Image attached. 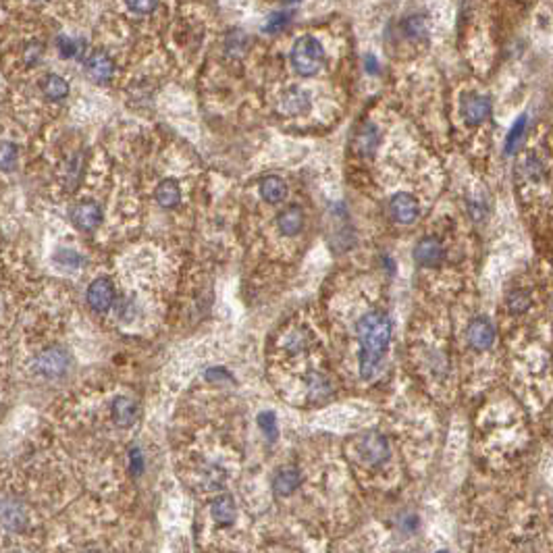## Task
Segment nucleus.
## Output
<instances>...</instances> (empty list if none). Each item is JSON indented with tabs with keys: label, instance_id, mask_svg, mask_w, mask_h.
<instances>
[{
	"label": "nucleus",
	"instance_id": "obj_2",
	"mask_svg": "<svg viewBox=\"0 0 553 553\" xmlns=\"http://www.w3.org/2000/svg\"><path fill=\"white\" fill-rule=\"evenodd\" d=\"M289 61L293 65V71L302 77H313L323 69L325 65V49L318 38L314 36H302L295 40Z\"/></svg>",
	"mask_w": 553,
	"mask_h": 553
},
{
	"label": "nucleus",
	"instance_id": "obj_16",
	"mask_svg": "<svg viewBox=\"0 0 553 553\" xmlns=\"http://www.w3.org/2000/svg\"><path fill=\"white\" fill-rule=\"evenodd\" d=\"M210 514L215 518V522L220 524V527H231L235 522V516H238V505H235V499L233 495L229 493H223L215 497V502L210 505Z\"/></svg>",
	"mask_w": 553,
	"mask_h": 553
},
{
	"label": "nucleus",
	"instance_id": "obj_5",
	"mask_svg": "<svg viewBox=\"0 0 553 553\" xmlns=\"http://www.w3.org/2000/svg\"><path fill=\"white\" fill-rule=\"evenodd\" d=\"M71 217V223L79 229V231H86V233H92L96 231L102 223V208L98 206L96 202L92 200H83V202H77L69 213Z\"/></svg>",
	"mask_w": 553,
	"mask_h": 553
},
{
	"label": "nucleus",
	"instance_id": "obj_29",
	"mask_svg": "<svg viewBox=\"0 0 553 553\" xmlns=\"http://www.w3.org/2000/svg\"><path fill=\"white\" fill-rule=\"evenodd\" d=\"M308 393H310V397H327L329 393H331V385H329V381L323 377V375H318V372H314L308 377Z\"/></svg>",
	"mask_w": 553,
	"mask_h": 553
},
{
	"label": "nucleus",
	"instance_id": "obj_7",
	"mask_svg": "<svg viewBox=\"0 0 553 553\" xmlns=\"http://www.w3.org/2000/svg\"><path fill=\"white\" fill-rule=\"evenodd\" d=\"M389 215L400 225H412L420 215V206L412 193L400 192L389 200Z\"/></svg>",
	"mask_w": 553,
	"mask_h": 553
},
{
	"label": "nucleus",
	"instance_id": "obj_32",
	"mask_svg": "<svg viewBox=\"0 0 553 553\" xmlns=\"http://www.w3.org/2000/svg\"><path fill=\"white\" fill-rule=\"evenodd\" d=\"M56 49H59V54L63 59H73L79 52V42L69 38V36H59L56 38Z\"/></svg>",
	"mask_w": 553,
	"mask_h": 553
},
{
	"label": "nucleus",
	"instance_id": "obj_35",
	"mask_svg": "<svg viewBox=\"0 0 553 553\" xmlns=\"http://www.w3.org/2000/svg\"><path fill=\"white\" fill-rule=\"evenodd\" d=\"M42 54H44L42 44H40V42H31V44H27L24 50L25 63H27V65H36V63L42 59Z\"/></svg>",
	"mask_w": 553,
	"mask_h": 553
},
{
	"label": "nucleus",
	"instance_id": "obj_20",
	"mask_svg": "<svg viewBox=\"0 0 553 553\" xmlns=\"http://www.w3.org/2000/svg\"><path fill=\"white\" fill-rule=\"evenodd\" d=\"M154 198L163 208H175L181 200V188L175 179H165L156 186Z\"/></svg>",
	"mask_w": 553,
	"mask_h": 553
},
{
	"label": "nucleus",
	"instance_id": "obj_23",
	"mask_svg": "<svg viewBox=\"0 0 553 553\" xmlns=\"http://www.w3.org/2000/svg\"><path fill=\"white\" fill-rule=\"evenodd\" d=\"M527 115H522L520 119L514 123V127L509 129V133H507V138H505V154H514L516 150H518V146L522 142V138H524V131H527Z\"/></svg>",
	"mask_w": 553,
	"mask_h": 553
},
{
	"label": "nucleus",
	"instance_id": "obj_38",
	"mask_svg": "<svg viewBox=\"0 0 553 553\" xmlns=\"http://www.w3.org/2000/svg\"><path fill=\"white\" fill-rule=\"evenodd\" d=\"M206 379L208 381H233V377L225 368H208L206 370Z\"/></svg>",
	"mask_w": 553,
	"mask_h": 553
},
{
	"label": "nucleus",
	"instance_id": "obj_19",
	"mask_svg": "<svg viewBox=\"0 0 553 553\" xmlns=\"http://www.w3.org/2000/svg\"><path fill=\"white\" fill-rule=\"evenodd\" d=\"M260 196L268 204H279L288 198V183L279 175H268L260 183Z\"/></svg>",
	"mask_w": 553,
	"mask_h": 553
},
{
	"label": "nucleus",
	"instance_id": "obj_34",
	"mask_svg": "<svg viewBox=\"0 0 553 553\" xmlns=\"http://www.w3.org/2000/svg\"><path fill=\"white\" fill-rule=\"evenodd\" d=\"M418 524H420V520H418L416 514H402L397 518V529L402 530V532H406V534H412L414 530L418 529Z\"/></svg>",
	"mask_w": 553,
	"mask_h": 553
},
{
	"label": "nucleus",
	"instance_id": "obj_14",
	"mask_svg": "<svg viewBox=\"0 0 553 553\" xmlns=\"http://www.w3.org/2000/svg\"><path fill=\"white\" fill-rule=\"evenodd\" d=\"M113 420H115V425L121 427V429H129V427H133L136 425V420H138V416H140V408H138V404L131 400V397H127V395H119L115 402H113Z\"/></svg>",
	"mask_w": 553,
	"mask_h": 553
},
{
	"label": "nucleus",
	"instance_id": "obj_22",
	"mask_svg": "<svg viewBox=\"0 0 553 553\" xmlns=\"http://www.w3.org/2000/svg\"><path fill=\"white\" fill-rule=\"evenodd\" d=\"M402 31L410 40H420L427 36V19L422 15H410L402 21Z\"/></svg>",
	"mask_w": 553,
	"mask_h": 553
},
{
	"label": "nucleus",
	"instance_id": "obj_3",
	"mask_svg": "<svg viewBox=\"0 0 553 553\" xmlns=\"http://www.w3.org/2000/svg\"><path fill=\"white\" fill-rule=\"evenodd\" d=\"M358 454L364 464L379 468L391 457V445L387 437L379 431H368L358 437Z\"/></svg>",
	"mask_w": 553,
	"mask_h": 553
},
{
	"label": "nucleus",
	"instance_id": "obj_41",
	"mask_svg": "<svg viewBox=\"0 0 553 553\" xmlns=\"http://www.w3.org/2000/svg\"><path fill=\"white\" fill-rule=\"evenodd\" d=\"M435 553H450L447 549H439V552H435Z\"/></svg>",
	"mask_w": 553,
	"mask_h": 553
},
{
	"label": "nucleus",
	"instance_id": "obj_24",
	"mask_svg": "<svg viewBox=\"0 0 553 553\" xmlns=\"http://www.w3.org/2000/svg\"><path fill=\"white\" fill-rule=\"evenodd\" d=\"M507 310L512 314H522L530 308V293L527 289H514L507 293Z\"/></svg>",
	"mask_w": 553,
	"mask_h": 553
},
{
	"label": "nucleus",
	"instance_id": "obj_39",
	"mask_svg": "<svg viewBox=\"0 0 553 553\" xmlns=\"http://www.w3.org/2000/svg\"><path fill=\"white\" fill-rule=\"evenodd\" d=\"M366 71L368 73L379 71V67H377V59H375L372 54H368V56H366Z\"/></svg>",
	"mask_w": 553,
	"mask_h": 553
},
{
	"label": "nucleus",
	"instance_id": "obj_40",
	"mask_svg": "<svg viewBox=\"0 0 553 553\" xmlns=\"http://www.w3.org/2000/svg\"><path fill=\"white\" fill-rule=\"evenodd\" d=\"M83 553H100V552H96V549H88V552H83Z\"/></svg>",
	"mask_w": 553,
	"mask_h": 553
},
{
	"label": "nucleus",
	"instance_id": "obj_37",
	"mask_svg": "<svg viewBox=\"0 0 553 553\" xmlns=\"http://www.w3.org/2000/svg\"><path fill=\"white\" fill-rule=\"evenodd\" d=\"M524 171L529 173V177L530 179H534V177H539L541 173H543V165H541V161L534 156V154H530V156H527V161H524Z\"/></svg>",
	"mask_w": 553,
	"mask_h": 553
},
{
	"label": "nucleus",
	"instance_id": "obj_31",
	"mask_svg": "<svg viewBox=\"0 0 553 553\" xmlns=\"http://www.w3.org/2000/svg\"><path fill=\"white\" fill-rule=\"evenodd\" d=\"M0 163H2V171L9 173L11 168L15 167L17 163V146L13 142H4L2 150H0Z\"/></svg>",
	"mask_w": 553,
	"mask_h": 553
},
{
	"label": "nucleus",
	"instance_id": "obj_13",
	"mask_svg": "<svg viewBox=\"0 0 553 553\" xmlns=\"http://www.w3.org/2000/svg\"><path fill=\"white\" fill-rule=\"evenodd\" d=\"M86 71L96 83H106L115 75V63H113V59L106 52L98 50L86 61Z\"/></svg>",
	"mask_w": 553,
	"mask_h": 553
},
{
	"label": "nucleus",
	"instance_id": "obj_4",
	"mask_svg": "<svg viewBox=\"0 0 553 553\" xmlns=\"http://www.w3.org/2000/svg\"><path fill=\"white\" fill-rule=\"evenodd\" d=\"M71 364V356L65 347H49L44 352H40L36 358H34V370L44 377V379H59L67 372Z\"/></svg>",
	"mask_w": 553,
	"mask_h": 553
},
{
	"label": "nucleus",
	"instance_id": "obj_11",
	"mask_svg": "<svg viewBox=\"0 0 553 553\" xmlns=\"http://www.w3.org/2000/svg\"><path fill=\"white\" fill-rule=\"evenodd\" d=\"M313 102H310V94L304 90V88H288L283 94H281V100H279V108L289 115V117H298V115H306L310 111Z\"/></svg>",
	"mask_w": 553,
	"mask_h": 553
},
{
	"label": "nucleus",
	"instance_id": "obj_12",
	"mask_svg": "<svg viewBox=\"0 0 553 553\" xmlns=\"http://www.w3.org/2000/svg\"><path fill=\"white\" fill-rule=\"evenodd\" d=\"M2 524L11 532H21L27 527V512H25V505L19 499L6 497L2 502Z\"/></svg>",
	"mask_w": 553,
	"mask_h": 553
},
{
	"label": "nucleus",
	"instance_id": "obj_10",
	"mask_svg": "<svg viewBox=\"0 0 553 553\" xmlns=\"http://www.w3.org/2000/svg\"><path fill=\"white\" fill-rule=\"evenodd\" d=\"M491 100L482 94H470L462 100V117L466 121V125L477 127L482 125L491 115Z\"/></svg>",
	"mask_w": 553,
	"mask_h": 553
},
{
	"label": "nucleus",
	"instance_id": "obj_30",
	"mask_svg": "<svg viewBox=\"0 0 553 553\" xmlns=\"http://www.w3.org/2000/svg\"><path fill=\"white\" fill-rule=\"evenodd\" d=\"M81 177V156H73L71 161L67 163V175H65V188L67 190H75L77 181Z\"/></svg>",
	"mask_w": 553,
	"mask_h": 553
},
{
	"label": "nucleus",
	"instance_id": "obj_8",
	"mask_svg": "<svg viewBox=\"0 0 553 553\" xmlns=\"http://www.w3.org/2000/svg\"><path fill=\"white\" fill-rule=\"evenodd\" d=\"M466 335H468V343L477 352H484L495 343V327L487 316H477V318L470 320Z\"/></svg>",
	"mask_w": 553,
	"mask_h": 553
},
{
	"label": "nucleus",
	"instance_id": "obj_18",
	"mask_svg": "<svg viewBox=\"0 0 553 553\" xmlns=\"http://www.w3.org/2000/svg\"><path fill=\"white\" fill-rule=\"evenodd\" d=\"M352 146L362 156H370L375 152V148L379 146V129L370 123H364L360 131H356Z\"/></svg>",
	"mask_w": 553,
	"mask_h": 553
},
{
	"label": "nucleus",
	"instance_id": "obj_36",
	"mask_svg": "<svg viewBox=\"0 0 553 553\" xmlns=\"http://www.w3.org/2000/svg\"><path fill=\"white\" fill-rule=\"evenodd\" d=\"M125 6H127L129 11H133L136 15H150L158 4H156V2H148V0H146V2H138V0H133V2H127Z\"/></svg>",
	"mask_w": 553,
	"mask_h": 553
},
{
	"label": "nucleus",
	"instance_id": "obj_17",
	"mask_svg": "<svg viewBox=\"0 0 553 553\" xmlns=\"http://www.w3.org/2000/svg\"><path fill=\"white\" fill-rule=\"evenodd\" d=\"M277 227L285 238L298 235L304 229V210L300 206H288L277 218Z\"/></svg>",
	"mask_w": 553,
	"mask_h": 553
},
{
	"label": "nucleus",
	"instance_id": "obj_6",
	"mask_svg": "<svg viewBox=\"0 0 553 553\" xmlns=\"http://www.w3.org/2000/svg\"><path fill=\"white\" fill-rule=\"evenodd\" d=\"M86 298H88V304H90V308H92L94 313H106V310H111V306H113V302H115V285H113V281L106 279V277H98V279H94V281L90 283V288H88Z\"/></svg>",
	"mask_w": 553,
	"mask_h": 553
},
{
	"label": "nucleus",
	"instance_id": "obj_27",
	"mask_svg": "<svg viewBox=\"0 0 553 553\" xmlns=\"http://www.w3.org/2000/svg\"><path fill=\"white\" fill-rule=\"evenodd\" d=\"M54 263L65 266V268H79V266L83 265V258H81V254L75 252L73 248H63V250H59V252L54 254Z\"/></svg>",
	"mask_w": 553,
	"mask_h": 553
},
{
	"label": "nucleus",
	"instance_id": "obj_21",
	"mask_svg": "<svg viewBox=\"0 0 553 553\" xmlns=\"http://www.w3.org/2000/svg\"><path fill=\"white\" fill-rule=\"evenodd\" d=\"M42 92L44 96L59 102V100H65L67 94H69V81L56 73H49L44 79H42Z\"/></svg>",
	"mask_w": 553,
	"mask_h": 553
},
{
	"label": "nucleus",
	"instance_id": "obj_15",
	"mask_svg": "<svg viewBox=\"0 0 553 553\" xmlns=\"http://www.w3.org/2000/svg\"><path fill=\"white\" fill-rule=\"evenodd\" d=\"M300 482H302L300 470L293 466H285V468L277 470V475L273 477V493L277 497H289L298 491Z\"/></svg>",
	"mask_w": 553,
	"mask_h": 553
},
{
	"label": "nucleus",
	"instance_id": "obj_28",
	"mask_svg": "<svg viewBox=\"0 0 553 553\" xmlns=\"http://www.w3.org/2000/svg\"><path fill=\"white\" fill-rule=\"evenodd\" d=\"M291 21V13L289 11H273L266 19L265 29L268 34H277L281 29H285Z\"/></svg>",
	"mask_w": 553,
	"mask_h": 553
},
{
	"label": "nucleus",
	"instance_id": "obj_26",
	"mask_svg": "<svg viewBox=\"0 0 553 553\" xmlns=\"http://www.w3.org/2000/svg\"><path fill=\"white\" fill-rule=\"evenodd\" d=\"M258 427H260V431L265 433V437L270 443L277 441L279 427H277V416H275V412H270V410L260 412V414H258Z\"/></svg>",
	"mask_w": 553,
	"mask_h": 553
},
{
	"label": "nucleus",
	"instance_id": "obj_1",
	"mask_svg": "<svg viewBox=\"0 0 553 553\" xmlns=\"http://www.w3.org/2000/svg\"><path fill=\"white\" fill-rule=\"evenodd\" d=\"M356 333L360 341V377L362 381H372L383 366L389 343H391V320L381 310H370L358 318Z\"/></svg>",
	"mask_w": 553,
	"mask_h": 553
},
{
	"label": "nucleus",
	"instance_id": "obj_33",
	"mask_svg": "<svg viewBox=\"0 0 553 553\" xmlns=\"http://www.w3.org/2000/svg\"><path fill=\"white\" fill-rule=\"evenodd\" d=\"M144 454H142V450L138 447V445H133L131 450H129V472H131V477H140L142 472H144Z\"/></svg>",
	"mask_w": 553,
	"mask_h": 553
},
{
	"label": "nucleus",
	"instance_id": "obj_9",
	"mask_svg": "<svg viewBox=\"0 0 553 553\" xmlns=\"http://www.w3.org/2000/svg\"><path fill=\"white\" fill-rule=\"evenodd\" d=\"M414 260L416 265L425 266V268H433L439 266L445 260V248L437 238H422L414 248Z\"/></svg>",
	"mask_w": 553,
	"mask_h": 553
},
{
	"label": "nucleus",
	"instance_id": "obj_25",
	"mask_svg": "<svg viewBox=\"0 0 553 553\" xmlns=\"http://www.w3.org/2000/svg\"><path fill=\"white\" fill-rule=\"evenodd\" d=\"M248 44H250V40L241 29L229 31L225 38V49H227V54H231V56H241L248 49Z\"/></svg>",
	"mask_w": 553,
	"mask_h": 553
}]
</instances>
